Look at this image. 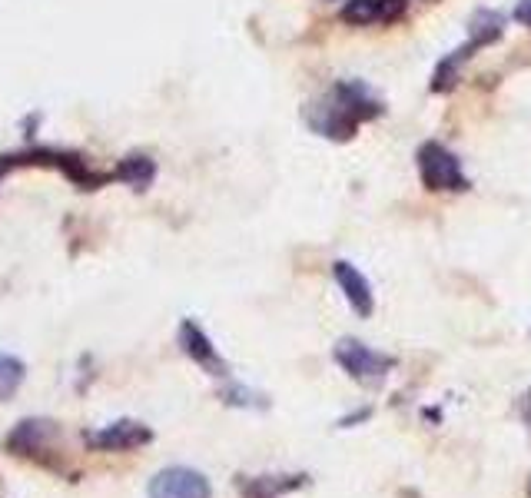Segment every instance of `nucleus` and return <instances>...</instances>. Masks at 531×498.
<instances>
[{
  "label": "nucleus",
  "mask_w": 531,
  "mask_h": 498,
  "mask_svg": "<svg viewBox=\"0 0 531 498\" xmlns=\"http://www.w3.org/2000/svg\"><path fill=\"white\" fill-rule=\"evenodd\" d=\"M502 27H505V17L495 14V10H478V14L472 17V24H468V30H472V44L475 50L482 44H492V40L502 37Z\"/></svg>",
  "instance_id": "obj_10"
},
{
  "label": "nucleus",
  "mask_w": 531,
  "mask_h": 498,
  "mask_svg": "<svg viewBox=\"0 0 531 498\" xmlns=\"http://www.w3.org/2000/svg\"><path fill=\"white\" fill-rule=\"evenodd\" d=\"M419 173H422V183L429 186V190H468V180L462 173V163L458 157L442 147V143H422L419 147Z\"/></svg>",
  "instance_id": "obj_1"
},
{
  "label": "nucleus",
  "mask_w": 531,
  "mask_h": 498,
  "mask_svg": "<svg viewBox=\"0 0 531 498\" xmlns=\"http://www.w3.org/2000/svg\"><path fill=\"white\" fill-rule=\"evenodd\" d=\"M153 439V432L147 429L143 422H113L107 429L93 432L90 435V445L97 452H127V449H140V445H147Z\"/></svg>",
  "instance_id": "obj_4"
},
{
  "label": "nucleus",
  "mask_w": 531,
  "mask_h": 498,
  "mask_svg": "<svg viewBox=\"0 0 531 498\" xmlns=\"http://www.w3.org/2000/svg\"><path fill=\"white\" fill-rule=\"evenodd\" d=\"M306 479L303 475H279V479H246L243 482V498H279V495H286V492H293L299 489Z\"/></svg>",
  "instance_id": "obj_9"
},
{
  "label": "nucleus",
  "mask_w": 531,
  "mask_h": 498,
  "mask_svg": "<svg viewBox=\"0 0 531 498\" xmlns=\"http://www.w3.org/2000/svg\"><path fill=\"white\" fill-rule=\"evenodd\" d=\"M20 379H24V366H20L17 359H10V356H0V399L14 396Z\"/></svg>",
  "instance_id": "obj_13"
},
{
  "label": "nucleus",
  "mask_w": 531,
  "mask_h": 498,
  "mask_svg": "<svg viewBox=\"0 0 531 498\" xmlns=\"http://www.w3.org/2000/svg\"><path fill=\"white\" fill-rule=\"evenodd\" d=\"M153 176H156V166L150 157H127L117 170V180L133 186V190H147V186L153 183Z\"/></svg>",
  "instance_id": "obj_11"
},
{
  "label": "nucleus",
  "mask_w": 531,
  "mask_h": 498,
  "mask_svg": "<svg viewBox=\"0 0 531 498\" xmlns=\"http://www.w3.org/2000/svg\"><path fill=\"white\" fill-rule=\"evenodd\" d=\"M332 273H336V283H339L342 293H346L352 313L362 316V319H369L372 309H376V296H372L369 279L362 276L352 263H346V259H339V263L332 266Z\"/></svg>",
  "instance_id": "obj_6"
},
{
  "label": "nucleus",
  "mask_w": 531,
  "mask_h": 498,
  "mask_svg": "<svg viewBox=\"0 0 531 498\" xmlns=\"http://www.w3.org/2000/svg\"><path fill=\"white\" fill-rule=\"evenodd\" d=\"M515 20H518V24H522V27H531V0H518Z\"/></svg>",
  "instance_id": "obj_15"
},
{
  "label": "nucleus",
  "mask_w": 531,
  "mask_h": 498,
  "mask_svg": "<svg viewBox=\"0 0 531 498\" xmlns=\"http://www.w3.org/2000/svg\"><path fill=\"white\" fill-rule=\"evenodd\" d=\"M336 362L359 382H382L395 369L392 356H382L359 339H342L336 346Z\"/></svg>",
  "instance_id": "obj_2"
},
{
  "label": "nucleus",
  "mask_w": 531,
  "mask_h": 498,
  "mask_svg": "<svg viewBox=\"0 0 531 498\" xmlns=\"http://www.w3.org/2000/svg\"><path fill=\"white\" fill-rule=\"evenodd\" d=\"M150 498H213V489L203 472L173 465V469H163L153 475Z\"/></svg>",
  "instance_id": "obj_3"
},
{
  "label": "nucleus",
  "mask_w": 531,
  "mask_h": 498,
  "mask_svg": "<svg viewBox=\"0 0 531 498\" xmlns=\"http://www.w3.org/2000/svg\"><path fill=\"white\" fill-rule=\"evenodd\" d=\"M180 346H183L186 356H190L193 362H200L203 369H210L213 376H226V362L216 356L210 336H206V332L196 326L193 319H183V326H180Z\"/></svg>",
  "instance_id": "obj_7"
},
{
  "label": "nucleus",
  "mask_w": 531,
  "mask_h": 498,
  "mask_svg": "<svg viewBox=\"0 0 531 498\" xmlns=\"http://www.w3.org/2000/svg\"><path fill=\"white\" fill-rule=\"evenodd\" d=\"M342 20L346 24H372V20H379V0H349L346 7H342Z\"/></svg>",
  "instance_id": "obj_12"
},
{
  "label": "nucleus",
  "mask_w": 531,
  "mask_h": 498,
  "mask_svg": "<svg viewBox=\"0 0 531 498\" xmlns=\"http://www.w3.org/2000/svg\"><path fill=\"white\" fill-rule=\"evenodd\" d=\"M332 100H336L352 120H369V117H376V113H382V103L372 97L366 83H359V80L336 83V90H332Z\"/></svg>",
  "instance_id": "obj_8"
},
{
  "label": "nucleus",
  "mask_w": 531,
  "mask_h": 498,
  "mask_svg": "<svg viewBox=\"0 0 531 498\" xmlns=\"http://www.w3.org/2000/svg\"><path fill=\"white\" fill-rule=\"evenodd\" d=\"M405 7H409V0H379V20H395Z\"/></svg>",
  "instance_id": "obj_14"
},
{
  "label": "nucleus",
  "mask_w": 531,
  "mask_h": 498,
  "mask_svg": "<svg viewBox=\"0 0 531 498\" xmlns=\"http://www.w3.org/2000/svg\"><path fill=\"white\" fill-rule=\"evenodd\" d=\"M306 120H309V127L319 133V137H329V140H349L352 133H356V127H359V120H352L336 100L312 103V107L306 110Z\"/></svg>",
  "instance_id": "obj_5"
},
{
  "label": "nucleus",
  "mask_w": 531,
  "mask_h": 498,
  "mask_svg": "<svg viewBox=\"0 0 531 498\" xmlns=\"http://www.w3.org/2000/svg\"><path fill=\"white\" fill-rule=\"evenodd\" d=\"M522 419H525V425L531 429V389L525 392V399H522Z\"/></svg>",
  "instance_id": "obj_16"
}]
</instances>
